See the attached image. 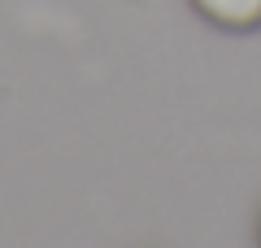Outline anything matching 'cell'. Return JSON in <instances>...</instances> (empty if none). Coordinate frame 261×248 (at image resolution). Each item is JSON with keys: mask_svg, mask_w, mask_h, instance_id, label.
<instances>
[{"mask_svg": "<svg viewBox=\"0 0 261 248\" xmlns=\"http://www.w3.org/2000/svg\"><path fill=\"white\" fill-rule=\"evenodd\" d=\"M192 5L209 22L231 27V31H244V27H257L261 22V0H192Z\"/></svg>", "mask_w": 261, "mask_h": 248, "instance_id": "6da1fadb", "label": "cell"}]
</instances>
